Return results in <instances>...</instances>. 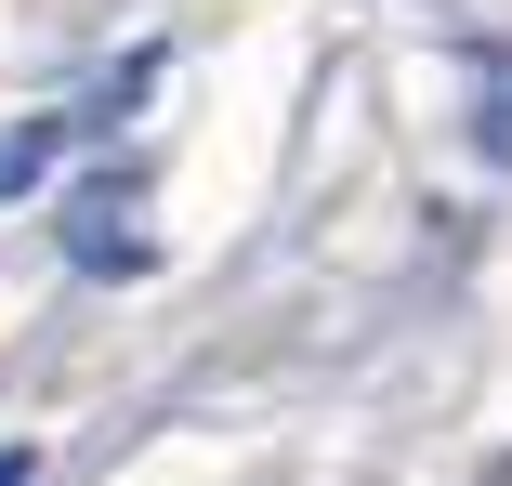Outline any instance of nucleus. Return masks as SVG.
<instances>
[{"label": "nucleus", "mask_w": 512, "mask_h": 486, "mask_svg": "<svg viewBox=\"0 0 512 486\" xmlns=\"http://www.w3.org/2000/svg\"><path fill=\"white\" fill-rule=\"evenodd\" d=\"M119 211H132V184H92V198H79V224H66V250H79L92 276H132V263H145V237H132Z\"/></svg>", "instance_id": "1"}, {"label": "nucleus", "mask_w": 512, "mask_h": 486, "mask_svg": "<svg viewBox=\"0 0 512 486\" xmlns=\"http://www.w3.org/2000/svg\"><path fill=\"white\" fill-rule=\"evenodd\" d=\"M473 145H486V158H512V53H486V66H473Z\"/></svg>", "instance_id": "2"}, {"label": "nucleus", "mask_w": 512, "mask_h": 486, "mask_svg": "<svg viewBox=\"0 0 512 486\" xmlns=\"http://www.w3.org/2000/svg\"><path fill=\"white\" fill-rule=\"evenodd\" d=\"M66 158V119H27V132H0V184H40Z\"/></svg>", "instance_id": "3"}, {"label": "nucleus", "mask_w": 512, "mask_h": 486, "mask_svg": "<svg viewBox=\"0 0 512 486\" xmlns=\"http://www.w3.org/2000/svg\"><path fill=\"white\" fill-rule=\"evenodd\" d=\"M0 486H27V447H0Z\"/></svg>", "instance_id": "4"}]
</instances>
